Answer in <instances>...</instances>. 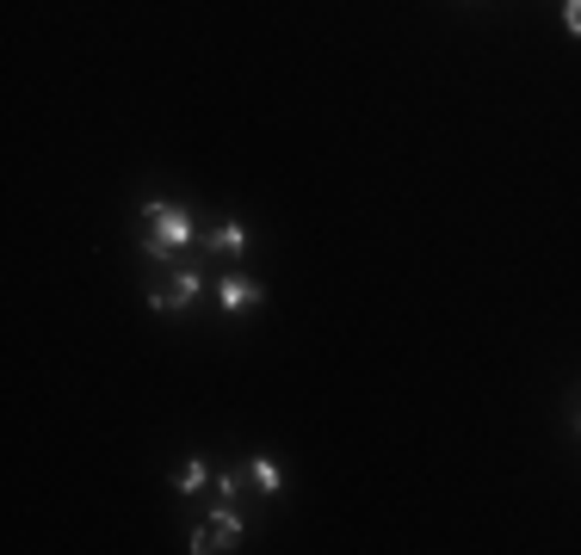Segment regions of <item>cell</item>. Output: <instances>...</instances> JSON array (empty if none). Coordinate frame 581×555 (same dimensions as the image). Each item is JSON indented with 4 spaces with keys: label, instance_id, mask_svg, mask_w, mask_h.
<instances>
[{
    "label": "cell",
    "instance_id": "cell-1",
    "mask_svg": "<svg viewBox=\"0 0 581 555\" xmlns=\"http://www.w3.org/2000/svg\"><path fill=\"white\" fill-rule=\"evenodd\" d=\"M143 223H149L143 254L161 259V266H167V259H180V247H192V216L174 210V204H161V198H155V204L143 210Z\"/></svg>",
    "mask_w": 581,
    "mask_h": 555
},
{
    "label": "cell",
    "instance_id": "cell-2",
    "mask_svg": "<svg viewBox=\"0 0 581 555\" xmlns=\"http://www.w3.org/2000/svg\"><path fill=\"white\" fill-rule=\"evenodd\" d=\"M192 297H198V271L192 266H174V271H161L155 290H149V309L155 315H174V309H192Z\"/></svg>",
    "mask_w": 581,
    "mask_h": 555
},
{
    "label": "cell",
    "instance_id": "cell-3",
    "mask_svg": "<svg viewBox=\"0 0 581 555\" xmlns=\"http://www.w3.org/2000/svg\"><path fill=\"white\" fill-rule=\"evenodd\" d=\"M235 543H242V518H235V506H217V513L192 531L186 549H192V555H211V549H235Z\"/></svg>",
    "mask_w": 581,
    "mask_h": 555
},
{
    "label": "cell",
    "instance_id": "cell-4",
    "mask_svg": "<svg viewBox=\"0 0 581 555\" xmlns=\"http://www.w3.org/2000/svg\"><path fill=\"white\" fill-rule=\"evenodd\" d=\"M217 297H223V309H230V315H242V309H254V302H261L266 290L254 285V278H223V290H217Z\"/></svg>",
    "mask_w": 581,
    "mask_h": 555
},
{
    "label": "cell",
    "instance_id": "cell-5",
    "mask_svg": "<svg viewBox=\"0 0 581 555\" xmlns=\"http://www.w3.org/2000/svg\"><path fill=\"white\" fill-rule=\"evenodd\" d=\"M204 247H211V254H242V247H247V228L242 223H217L211 235H204Z\"/></svg>",
    "mask_w": 581,
    "mask_h": 555
},
{
    "label": "cell",
    "instance_id": "cell-6",
    "mask_svg": "<svg viewBox=\"0 0 581 555\" xmlns=\"http://www.w3.org/2000/svg\"><path fill=\"white\" fill-rule=\"evenodd\" d=\"M247 482L261 487V494H278V463L273 456H254V463H247Z\"/></svg>",
    "mask_w": 581,
    "mask_h": 555
},
{
    "label": "cell",
    "instance_id": "cell-7",
    "mask_svg": "<svg viewBox=\"0 0 581 555\" xmlns=\"http://www.w3.org/2000/svg\"><path fill=\"white\" fill-rule=\"evenodd\" d=\"M204 482H211V475H204V463H180V470H174V487H180V494H198Z\"/></svg>",
    "mask_w": 581,
    "mask_h": 555
},
{
    "label": "cell",
    "instance_id": "cell-8",
    "mask_svg": "<svg viewBox=\"0 0 581 555\" xmlns=\"http://www.w3.org/2000/svg\"><path fill=\"white\" fill-rule=\"evenodd\" d=\"M563 25L581 38V0H563Z\"/></svg>",
    "mask_w": 581,
    "mask_h": 555
}]
</instances>
